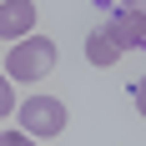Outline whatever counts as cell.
Listing matches in <instances>:
<instances>
[{
  "label": "cell",
  "instance_id": "obj_3",
  "mask_svg": "<svg viewBox=\"0 0 146 146\" xmlns=\"http://www.w3.org/2000/svg\"><path fill=\"white\" fill-rule=\"evenodd\" d=\"M106 35H111L121 50H146V15L131 10V5H121V10L106 20Z\"/></svg>",
  "mask_w": 146,
  "mask_h": 146
},
{
  "label": "cell",
  "instance_id": "obj_5",
  "mask_svg": "<svg viewBox=\"0 0 146 146\" xmlns=\"http://www.w3.org/2000/svg\"><path fill=\"white\" fill-rule=\"evenodd\" d=\"M86 60H91V66H116V60H121V45L106 35V25L86 35Z\"/></svg>",
  "mask_w": 146,
  "mask_h": 146
},
{
  "label": "cell",
  "instance_id": "obj_6",
  "mask_svg": "<svg viewBox=\"0 0 146 146\" xmlns=\"http://www.w3.org/2000/svg\"><path fill=\"white\" fill-rule=\"evenodd\" d=\"M15 81H10V76H5V71H0V116H10V101H15Z\"/></svg>",
  "mask_w": 146,
  "mask_h": 146
},
{
  "label": "cell",
  "instance_id": "obj_7",
  "mask_svg": "<svg viewBox=\"0 0 146 146\" xmlns=\"http://www.w3.org/2000/svg\"><path fill=\"white\" fill-rule=\"evenodd\" d=\"M131 101H136V111H141V116H146V76H141V81H136V91H131Z\"/></svg>",
  "mask_w": 146,
  "mask_h": 146
},
{
  "label": "cell",
  "instance_id": "obj_1",
  "mask_svg": "<svg viewBox=\"0 0 146 146\" xmlns=\"http://www.w3.org/2000/svg\"><path fill=\"white\" fill-rule=\"evenodd\" d=\"M50 66H56V40H50V35H20V40L10 45L5 76H10V81H40Z\"/></svg>",
  "mask_w": 146,
  "mask_h": 146
},
{
  "label": "cell",
  "instance_id": "obj_8",
  "mask_svg": "<svg viewBox=\"0 0 146 146\" xmlns=\"http://www.w3.org/2000/svg\"><path fill=\"white\" fill-rule=\"evenodd\" d=\"M121 5H131V10H141V15H146V0H121Z\"/></svg>",
  "mask_w": 146,
  "mask_h": 146
},
{
  "label": "cell",
  "instance_id": "obj_4",
  "mask_svg": "<svg viewBox=\"0 0 146 146\" xmlns=\"http://www.w3.org/2000/svg\"><path fill=\"white\" fill-rule=\"evenodd\" d=\"M35 25V5L30 0H0V40H20Z\"/></svg>",
  "mask_w": 146,
  "mask_h": 146
},
{
  "label": "cell",
  "instance_id": "obj_2",
  "mask_svg": "<svg viewBox=\"0 0 146 146\" xmlns=\"http://www.w3.org/2000/svg\"><path fill=\"white\" fill-rule=\"evenodd\" d=\"M20 131L40 136V141L60 136L66 131V106H60L56 96H30V101H20Z\"/></svg>",
  "mask_w": 146,
  "mask_h": 146
}]
</instances>
